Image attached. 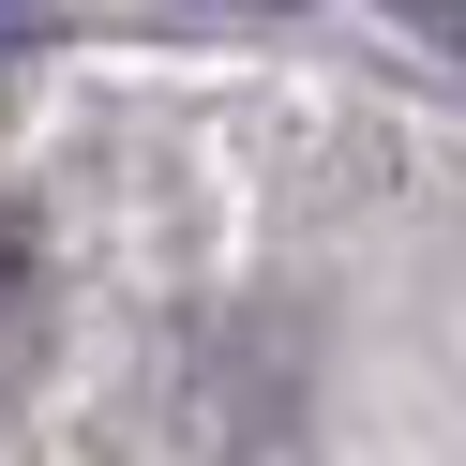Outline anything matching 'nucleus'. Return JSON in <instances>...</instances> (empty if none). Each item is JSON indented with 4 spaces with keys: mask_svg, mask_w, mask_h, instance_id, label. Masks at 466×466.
Wrapping results in <instances>:
<instances>
[{
    "mask_svg": "<svg viewBox=\"0 0 466 466\" xmlns=\"http://www.w3.org/2000/svg\"><path fill=\"white\" fill-rule=\"evenodd\" d=\"M15 346H31V241H15V211H0V376H15Z\"/></svg>",
    "mask_w": 466,
    "mask_h": 466,
    "instance_id": "1",
    "label": "nucleus"
},
{
    "mask_svg": "<svg viewBox=\"0 0 466 466\" xmlns=\"http://www.w3.org/2000/svg\"><path fill=\"white\" fill-rule=\"evenodd\" d=\"M406 31H436V46L466 61V0H406Z\"/></svg>",
    "mask_w": 466,
    "mask_h": 466,
    "instance_id": "2",
    "label": "nucleus"
},
{
    "mask_svg": "<svg viewBox=\"0 0 466 466\" xmlns=\"http://www.w3.org/2000/svg\"><path fill=\"white\" fill-rule=\"evenodd\" d=\"M15 15H31V0H0V31H15Z\"/></svg>",
    "mask_w": 466,
    "mask_h": 466,
    "instance_id": "3",
    "label": "nucleus"
}]
</instances>
